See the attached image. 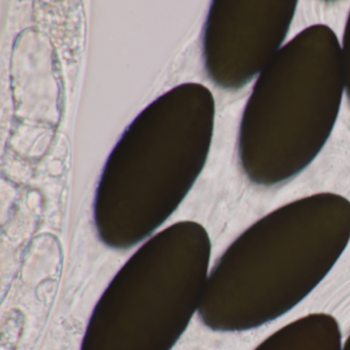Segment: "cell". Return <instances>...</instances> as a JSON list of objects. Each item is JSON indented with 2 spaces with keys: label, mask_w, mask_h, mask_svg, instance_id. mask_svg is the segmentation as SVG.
Returning a JSON list of instances; mask_svg holds the SVG:
<instances>
[{
  "label": "cell",
  "mask_w": 350,
  "mask_h": 350,
  "mask_svg": "<svg viewBox=\"0 0 350 350\" xmlns=\"http://www.w3.org/2000/svg\"><path fill=\"white\" fill-rule=\"evenodd\" d=\"M350 241V202L332 192L272 211L215 264L200 317L211 329H256L286 314L333 269Z\"/></svg>",
  "instance_id": "1"
},
{
  "label": "cell",
  "mask_w": 350,
  "mask_h": 350,
  "mask_svg": "<svg viewBox=\"0 0 350 350\" xmlns=\"http://www.w3.org/2000/svg\"><path fill=\"white\" fill-rule=\"evenodd\" d=\"M344 92L341 46L329 26H310L282 46L243 110L237 147L247 179L272 187L309 167L333 132Z\"/></svg>",
  "instance_id": "2"
},
{
  "label": "cell",
  "mask_w": 350,
  "mask_h": 350,
  "mask_svg": "<svg viewBox=\"0 0 350 350\" xmlns=\"http://www.w3.org/2000/svg\"><path fill=\"white\" fill-rule=\"evenodd\" d=\"M297 7L296 0L214 1L204 36L212 81L239 90L261 75L286 40Z\"/></svg>",
  "instance_id": "3"
},
{
  "label": "cell",
  "mask_w": 350,
  "mask_h": 350,
  "mask_svg": "<svg viewBox=\"0 0 350 350\" xmlns=\"http://www.w3.org/2000/svg\"><path fill=\"white\" fill-rule=\"evenodd\" d=\"M342 345L337 319L310 313L280 327L254 350H342Z\"/></svg>",
  "instance_id": "4"
},
{
  "label": "cell",
  "mask_w": 350,
  "mask_h": 350,
  "mask_svg": "<svg viewBox=\"0 0 350 350\" xmlns=\"http://www.w3.org/2000/svg\"><path fill=\"white\" fill-rule=\"evenodd\" d=\"M342 66H343L345 94L350 103V12L342 40Z\"/></svg>",
  "instance_id": "5"
},
{
  "label": "cell",
  "mask_w": 350,
  "mask_h": 350,
  "mask_svg": "<svg viewBox=\"0 0 350 350\" xmlns=\"http://www.w3.org/2000/svg\"><path fill=\"white\" fill-rule=\"evenodd\" d=\"M342 350H350V334L344 342L343 345H342Z\"/></svg>",
  "instance_id": "6"
}]
</instances>
